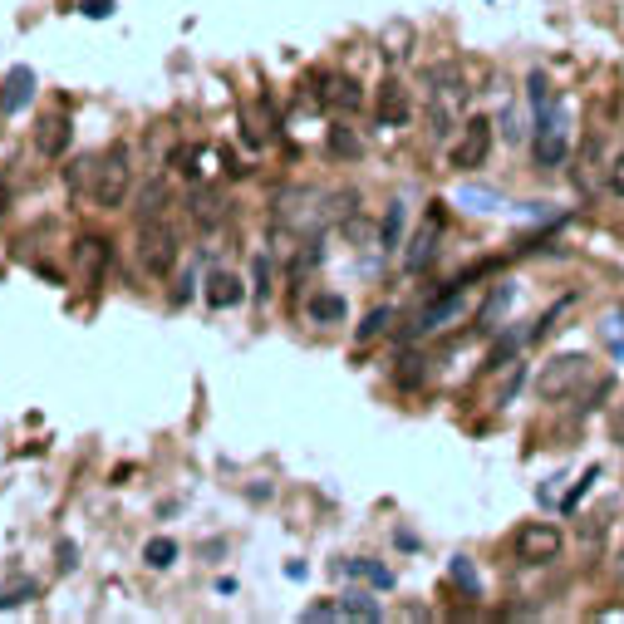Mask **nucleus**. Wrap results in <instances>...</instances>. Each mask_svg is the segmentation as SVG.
<instances>
[{"instance_id":"1","label":"nucleus","mask_w":624,"mask_h":624,"mask_svg":"<svg viewBox=\"0 0 624 624\" xmlns=\"http://www.w3.org/2000/svg\"><path fill=\"white\" fill-rule=\"evenodd\" d=\"M349 192H325V187H295V192H281L276 202V241H305V236H320L330 222L349 217Z\"/></svg>"},{"instance_id":"2","label":"nucleus","mask_w":624,"mask_h":624,"mask_svg":"<svg viewBox=\"0 0 624 624\" xmlns=\"http://www.w3.org/2000/svg\"><path fill=\"white\" fill-rule=\"evenodd\" d=\"M467 79H462V69L457 64H438V69H428V118H433V138H448L457 133V123H462V109H467Z\"/></svg>"},{"instance_id":"3","label":"nucleus","mask_w":624,"mask_h":624,"mask_svg":"<svg viewBox=\"0 0 624 624\" xmlns=\"http://www.w3.org/2000/svg\"><path fill=\"white\" fill-rule=\"evenodd\" d=\"M128 182H133L128 148H118V143H114V148H104V153H89V187H84V197H89L94 207H104V212L123 207Z\"/></svg>"},{"instance_id":"4","label":"nucleus","mask_w":624,"mask_h":624,"mask_svg":"<svg viewBox=\"0 0 624 624\" xmlns=\"http://www.w3.org/2000/svg\"><path fill=\"white\" fill-rule=\"evenodd\" d=\"M177 256H182V236H177V227H168L163 217H158V222H138V266H143L153 281L172 276Z\"/></svg>"},{"instance_id":"5","label":"nucleus","mask_w":624,"mask_h":624,"mask_svg":"<svg viewBox=\"0 0 624 624\" xmlns=\"http://www.w3.org/2000/svg\"><path fill=\"white\" fill-rule=\"evenodd\" d=\"M595 379V364L585 359V354H566V359H551L546 369H541V379H536V389L546 398H566L575 389H585Z\"/></svg>"},{"instance_id":"6","label":"nucleus","mask_w":624,"mask_h":624,"mask_svg":"<svg viewBox=\"0 0 624 624\" xmlns=\"http://www.w3.org/2000/svg\"><path fill=\"white\" fill-rule=\"evenodd\" d=\"M487 153H492V118H467L462 133H457L453 153H448V163L457 172H472L487 163Z\"/></svg>"},{"instance_id":"7","label":"nucleus","mask_w":624,"mask_h":624,"mask_svg":"<svg viewBox=\"0 0 624 624\" xmlns=\"http://www.w3.org/2000/svg\"><path fill=\"white\" fill-rule=\"evenodd\" d=\"M109 266H114V246L104 241V236H79L74 241V271H79V281H84V290H99L104 285V276H109Z\"/></svg>"},{"instance_id":"8","label":"nucleus","mask_w":624,"mask_h":624,"mask_svg":"<svg viewBox=\"0 0 624 624\" xmlns=\"http://www.w3.org/2000/svg\"><path fill=\"white\" fill-rule=\"evenodd\" d=\"M516 556H521L526 566L556 561V556H561V526H551V521H526V526L516 531Z\"/></svg>"},{"instance_id":"9","label":"nucleus","mask_w":624,"mask_h":624,"mask_svg":"<svg viewBox=\"0 0 624 624\" xmlns=\"http://www.w3.org/2000/svg\"><path fill=\"white\" fill-rule=\"evenodd\" d=\"M462 310H467V285L457 281L448 295H438V300H433V305L418 315V325H413L408 335H413V340H423V335H438V330H448L453 320H462Z\"/></svg>"},{"instance_id":"10","label":"nucleus","mask_w":624,"mask_h":624,"mask_svg":"<svg viewBox=\"0 0 624 624\" xmlns=\"http://www.w3.org/2000/svg\"><path fill=\"white\" fill-rule=\"evenodd\" d=\"M438 236H443V207H433L428 222L413 231V241H408V251H403V271H408V276H418V271L433 266V256H438Z\"/></svg>"},{"instance_id":"11","label":"nucleus","mask_w":624,"mask_h":624,"mask_svg":"<svg viewBox=\"0 0 624 624\" xmlns=\"http://www.w3.org/2000/svg\"><path fill=\"white\" fill-rule=\"evenodd\" d=\"M69 138H74V128H69V114L55 109V114H45L35 123V153L40 158H64L69 153Z\"/></svg>"},{"instance_id":"12","label":"nucleus","mask_w":624,"mask_h":624,"mask_svg":"<svg viewBox=\"0 0 624 624\" xmlns=\"http://www.w3.org/2000/svg\"><path fill=\"white\" fill-rule=\"evenodd\" d=\"M30 99H35V69L15 64V69L5 74V84H0V114H20Z\"/></svg>"},{"instance_id":"13","label":"nucleus","mask_w":624,"mask_h":624,"mask_svg":"<svg viewBox=\"0 0 624 624\" xmlns=\"http://www.w3.org/2000/svg\"><path fill=\"white\" fill-rule=\"evenodd\" d=\"M374 114H379V123H384V128H403V123H408V114H413V99H408V89H403L398 79H389V84L379 89V99H374Z\"/></svg>"},{"instance_id":"14","label":"nucleus","mask_w":624,"mask_h":624,"mask_svg":"<svg viewBox=\"0 0 624 624\" xmlns=\"http://www.w3.org/2000/svg\"><path fill=\"white\" fill-rule=\"evenodd\" d=\"M241 300H246L241 276H231V271H212V276H207V305H212V310H231V305H241Z\"/></svg>"},{"instance_id":"15","label":"nucleus","mask_w":624,"mask_h":624,"mask_svg":"<svg viewBox=\"0 0 624 624\" xmlns=\"http://www.w3.org/2000/svg\"><path fill=\"white\" fill-rule=\"evenodd\" d=\"M305 315H310L315 325H344L349 305H344V295H335V290H320V295H310Z\"/></svg>"},{"instance_id":"16","label":"nucleus","mask_w":624,"mask_h":624,"mask_svg":"<svg viewBox=\"0 0 624 624\" xmlns=\"http://www.w3.org/2000/svg\"><path fill=\"white\" fill-rule=\"evenodd\" d=\"M187 212H192L197 227H217V222H222V197H217L212 187H197V192L187 197Z\"/></svg>"},{"instance_id":"17","label":"nucleus","mask_w":624,"mask_h":624,"mask_svg":"<svg viewBox=\"0 0 624 624\" xmlns=\"http://www.w3.org/2000/svg\"><path fill=\"white\" fill-rule=\"evenodd\" d=\"M325 79H330V89H320V99L344 109V114H354V109H359V84H354V79H335V74H325Z\"/></svg>"},{"instance_id":"18","label":"nucleus","mask_w":624,"mask_h":624,"mask_svg":"<svg viewBox=\"0 0 624 624\" xmlns=\"http://www.w3.org/2000/svg\"><path fill=\"white\" fill-rule=\"evenodd\" d=\"M340 610L349 615V620H379V615H384V605H379L374 595H364V590H349V595L340 600Z\"/></svg>"},{"instance_id":"19","label":"nucleus","mask_w":624,"mask_h":624,"mask_svg":"<svg viewBox=\"0 0 624 624\" xmlns=\"http://www.w3.org/2000/svg\"><path fill=\"white\" fill-rule=\"evenodd\" d=\"M163 207H168V187H163V182L143 187V197H138V222H158Z\"/></svg>"},{"instance_id":"20","label":"nucleus","mask_w":624,"mask_h":624,"mask_svg":"<svg viewBox=\"0 0 624 624\" xmlns=\"http://www.w3.org/2000/svg\"><path fill=\"white\" fill-rule=\"evenodd\" d=\"M143 561L153 570H168L172 561H177V541H168V536H153L148 546H143Z\"/></svg>"},{"instance_id":"21","label":"nucleus","mask_w":624,"mask_h":624,"mask_svg":"<svg viewBox=\"0 0 624 624\" xmlns=\"http://www.w3.org/2000/svg\"><path fill=\"white\" fill-rule=\"evenodd\" d=\"M389 320H394V310H389V305L369 310V315H364V325H359V340H364V344H369V340H379V335L389 330Z\"/></svg>"},{"instance_id":"22","label":"nucleus","mask_w":624,"mask_h":624,"mask_svg":"<svg viewBox=\"0 0 624 624\" xmlns=\"http://www.w3.org/2000/svg\"><path fill=\"white\" fill-rule=\"evenodd\" d=\"M507 305H511V285H497V290H492V300L482 305V315H477V325H482V330H492V320H497V315H502Z\"/></svg>"},{"instance_id":"23","label":"nucleus","mask_w":624,"mask_h":624,"mask_svg":"<svg viewBox=\"0 0 624 624\" xmlns=\"http://www.w3.org/2000/svg\"><path fill=\"white\" fill-rule=\"evenodd\" d=\"M330 153H335V158H359V138H354L344 123L330 128Z\"/></svg>"},{"instance_id":"24","label":"nucleus","mask_w":624,"mask_h":624,"mask_svg":"<svg viewBox=\"0 0 624 624\" xmlns=\"http://www.w3.org/2000/svg\"><path fill=\"white\" fill-rule=\"evenodd\" d=\"M344 570H349V575H364V580H374L379 590H389V585H394V575H389L384 566H374V561H349Z\"/></svg>"},{"instance_id":"25","label":"nucleus","mask_w":624,"mask_h":624,"mask_svg":"<svg viewBox=\"0 0 624 624\" xmlns=\"http://www.w3.org/2000/svg\"><path fill=\"white\" fill-rule=\"evenodd\" d=\"M516 349H521V335H507V340H497V344H492V354H487V364H482V369H502V364H507Z\"/></svg>"},{"instance_id":"26","label":"nucleus","mask_w":624,"mask_h":624,"mask_svg":"<svg viewBox=\"0 0 624 624\" xmlns=\"http://www.w3.org/2000/svg\"><path fill=\"white\" fill-rule=\"evenodd\" d=\"M25 600H35V585H30V580H20V585L0 590V610H15V605H25Z\"/></svg>"},{"instance_id":"27","label":"nucleus","mask_w":624,"mask_h":624,"mask_svg":"<svg viewBox=\"0 0 624 624\" xmlns=\"http://www.w3.org/2000/svg\"><path fill=\"white\" fill-rule=\"evenodd\" d=\"M605 340H610V354L624 359V310H615V315L605 320Z\"/></svg>"},{"instance_id":"28","label":"nucleus","mask_w":624,"mask_h":624,"mask_svg":"<svg viewBox=\"0 0 624 624\" xmlns=\"http://www.w3.org/2000/svg\"><path fill=\"white\" fill-rule=\"evenodd\" d=\"M462 202H467L472 212H492V207H497L502 197H497V192H477V187H462Z\"/></svg>"},{"instance_id":"29","label":"nucleus","mask_w":624,"mask_h":624,"mask_svg":"<svg viewBox=\"0 0 624 624\" xmlns=\"http://www.w3.org/2000/svg\"><path fill=\"white\" fill-rule=\"evenodd\" d=\"M398 231H403V202H394V207H389V217H384V251L398 246Z\"/></svg>"},{"instance_id":"30","label":"nucleus","mask_w":624,"mask_h":624,"mask_svg":"<svg viewBox=\"0 0 624 624\" xmlns=\"http://www.w3.org/2000/svg\"><path fill=\"white\" fill-rule=\"evenodd\" d=\"M595 482H600V467H590V472H585V477H580V482L570 487V497H566V511H575V507H580V497H585V492H590Z\"/></svg>"},{"instance_id":"31","label":"nucleus","mask_w":624,"mask_h":624,"mask_svg":"<svg viewBox=\"0 0 624 624\" xmlns=\"http://www.w3.org/2000/svg\"><path fill=\"white\" fill-rule=\"evenodd\" d=\"M266 295H271V261H266V256H256V300L266 305Z\"/></svg>"},{"instance_id":"32","label":"nucleus","mask_w":624,"mask_h":624,"mask_svg":"<svg viewBox=\"0 0 624 624\" xmlns=\"http://www.w3.org/2000/svg\"><path fill=\"white\" fill-rule=\"evenodd\" d=\"M403 364H408V369H398V384H403V389H418V379L428 374V369H418L423 359H403Z\"/></svg>"},{"instance_id":"33","label":"nucleus","mask_w":624,"mask_h":624,"mask_svg":"<svg viewBox=\"0 0 624 624\" xmlns=\"http://www.w3.org/2000/svg\"><path fill=\"white\" fill-rule=\"evenodd\" d=\"M79 10H84L89 20H109V15H114V0H84Z\"/></svg>"},{"instance_id":"34","label":"nucleus","mask_w":624,"mask_h":624,"mask_svg":"<svg viewBox=\"0 0 624 624\" xmlns=\"http://www.w3.org/2000/svg\"><path fill=\"white\" fill-rule=\"evenodd\" d=\"M453 580H457V585H467V590L477 595V575H472V566H467L462 556H457V561H453Z\"/></svg>"},{"instance_id":"35","label":"nucleus","mask_w":624,"mask_h":624,"mask_svg":"<svg viewBox=\"0 0 624 624\" xmlns=\"http://www.w3.org/2000/svg\"><path fill=\"white\" fill-rule=\"evenodd\" d=\"M605 187H610L615 197H624V153L615 158V168H610V177H605Z\"/></svg>"},{"instance_id":"36","label":"nucleus","mask_w":624,"mask_h":624,"mask_svg":"<svg viewBox=\"0 0 624 624\" xmlns=\"http://www.w3.org/2000/svg\"><path fill=\"white\" fill-rule=\"evenodd\" d=\"M305 620H344V610H340V605H310V610H305Z\"/></svg>"},{"instance_id":"37","label":"nucleus","mask_w":624,"mask_h":624,"mask_svg":"<svg viewBox=\"0 0 624 624\" xmlns=\"http://www.w3.org/2000/svg\"><path fill=\"white\" fill-rule=\"evenodd\" d=\"M521 379H526V369H516V374H511L507 384H502V394H497V403H511V398H516V389H521Z\"/></svg>"},{"instance_id":"38","label":"nucleus","mask_w":624,"mask_h":624,"mask_svg":"<svg viewBox=\"0 0 624 624\" xmlns=\"http://www.w3.org/2000/svg\"><path fill=\"white\" fill-rule=\"evenodd\" d=\"M5 212H10V182L0 177V217H5Z\"/></svg>"},{"instance_id":"39","label":"nucleus","mask_w":624,"mask_h":624,"mask_svg":"<svg viewBox=\"0 0 624 624\" xmlns=\"http://www.w3.org/2000/svg\"><path fill=\"white\" fill-rule=\"evenodd\" d=\"M620 580H624V561H620Z\"/></svg>"}]
</instances>
